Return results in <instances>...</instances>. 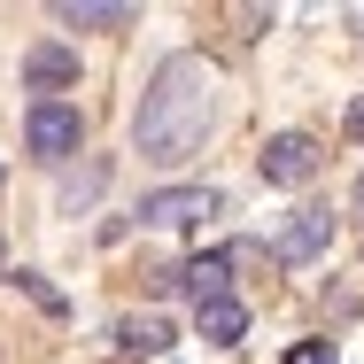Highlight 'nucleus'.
<instances>
[{
  "label": "nucleus",
  "mask_w": 364,
  "mask_h": 364,
  "mask_svg": "<svg viewBox=\"0 0 364 364\" xmlns=\"http://www.w3.org/2000/svg\"><path fill=\"white\" fill-rule=\"evenodd\" d=\"M349 140H364V101H349Z\"/></svg>",
  "instance_id": "ddd939ff"
},
{
  "label": "nucleus",
  "mask_w": 364,
  "mask_h": 364,
  "mask_svg": "<svg viewBox=\"0 0 364 364\" xmlns=\"http://www.w3.org/2000/svg\"><path fill=\"white\" fill-rule=\"evenodd\" d=\"M23 140L39 163H70L77 147H85V117H77L70 101H39L31 117H23Z\"/></svg>",
  "instance_id": "f03ea898"
},
{
  "label": "nucleus",
  "mask_w": 364,
  "mask_h": 364,
  "mask_svg": "<svg viewBox=\"0 0 364 364\" xmlns=\"http://www.w3.org/2000/svg\"><path fill=\"white\" fill-rule=\"evenodd\" d=\"M210 93H218V77L202 55H171V63H155L140 93V117H132V140H140L147 163H186L202 132H210Z\"/></svg>",
  "instance_id": "f257e3e1"
},
{
  "label": "nucleus",
  "mask_w": 364,
  "mask_h": 364,
  "mask_svg": "<svg viewBox=\"0 0 364 364\" xmlns=\"http://www.w3.org/2000/svg\"><path fill=\"white\" fill-rule=\"evenodd\" d=\"M117 341H124L132 357H163L178 333H171V318H155V310H147V318H124V326H117Z\"/></svg>",
  "instance_id": "1a4fd4ad"
},
{
  "label": "nucleus",
  "mask_w": 364,
  "mask_h": 364,
  "mask_svg": "<svg viewBox=\"0 0 364 364\" xmlns=\"http://www.w3.org/2000/svg\"><path fill=\"white\" fill-rule=\"evenodd\" d=\"M194 318H202V341H240V333H248V310H240L232 294H225V302H202Z\"/></svg>",
  "instance_id": "9d476101"
},
{
  "label": "nucleus",
  "mask_w": 364,
  "mask_h": 364,
  "mask_svg": "<svg viewBox=\"0 0 364 364\" xmlns=\"http://www.w3.org/2000/svg\"><path fill=\"white\" fill-rule=\"evenodd\" d=\"M310 178H318V140L310 132L264 140V186H310Z\"/></svg>",
  "instance_id": "20e7f679"
},
{
  "label": "nucleus",
  "mask_w": 364,
  "mask_h": 364,
  "mask_svg": "<svg viewBox=\"0 0 364 364\" xmlns=\"http://www.w3.org/2000/svg\"><path fill=\"white\" fill-rule=\"evenodd\" d=\"M202 218H218L210 186H163V194L140 202V225H155V232H178V225H202Z\"/></svg>",
  "instance_id": "7ed1b4c3"
},
{
  "label": "nucleus",
  "mask_w": 364,
  "mask_h": 364,
  "mask_svg": "<svg viewBox=\"0 0 364 364\" xmlns=\"http://www.w3.org/2000/svg\"><path fill=\"white\" fill-rule=\"evenodd\" d=\"M171 279L194 294V310H202V302H225V287H232V256H194V264H178Z\"/></svg>",
  "instance_id": "423d86ee"
},
{
  "label": "nucleus",
  "mask_w": 364,
  "mask_h": 364,
  "mask_svg": "<svg viewBox=\"0 0 364 364\" xmlns=\"http://www.w3.org/2000/svg\"><path fill=\"white\" fill-rule=\"evenodd\" d=\"M16 279H23V294H31V302H39V310H63V294L47 287V279H39V272H16Z\"/></svg>",
  "instance_id": "9b49d317"
},
{
  "label": "nucleus",
  "mask_w": 364,
  "mask_h": 364,
  "mask_svg": "<svg viewBox=\"0 0 364 364\" xmlns=\"http://www.w3.org/2000/svg\"><path fill=\"white\" fill-rule=\"evenodd\" d=\"M23 77L47 85V93H55V85H77V55L70 47H31V55H23Z\"/></svg>",
  "instance_id": "6e6552de"
},
{
  "label": "nucleus",
  "mask_w": 364,
  "mask_h": 364,
  "mask_svg": "<svg viewBox=\"0 0 364 364\" xmlns=\"http://www.w3.org/2000/svg\"><path fill=\"white\" fill-rule=\"evenodd\" d=\"M55 16H63L70 31H124L140 8H132V0H63Z\"/></svg>",
  "instance_id": "0eeeda50"
},
{
  "label": "nucleus",
  "mask_w": 364,
  "mask_h": 364,
  "mask_svg": "<svg viewBox=\"0 0 364 364\" xmlns=\"http://www.w3.org/2000/svg\"><path fill=\"white\" fill-rule=\"evenodd\" d=\"M287 364H333V341H294Z\"/></svg>",
  "instance_id": "f8f14e48"
},
{
  "label": "nucleus",
  "mask_w": 364,
  "mask_h": 364,
  "mask_svg": "<svg viewBox=\"0 0 364 364\" xmlns=\"http://www.w3.org/2000/svg\"><path fill=\"white\" fill-rule=\"evenodd\" d=\"M326 240H333V218H326V210H302V218L279 232L272 256H279V264H310V256H326Z\"/></svg>",
  "instance_id": "39448f33"
}]
</instances>
